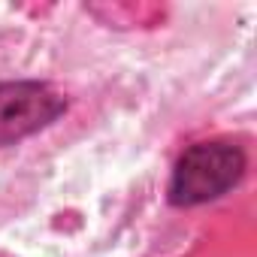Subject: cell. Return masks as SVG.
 <instances>
[{"mask_svg": "<svg viewBox=\"0 0 257 257\" xmlns=\"http://www.w3.org/2000/svg\"><path fill=\"white\" fill-rule=\"evenodd\" d=\"M67 112V97L40 79L0 82V149L16 146Z\"/></svg>", "mask_w": 257, "mask_h": 257, "instance_id": "cell-2", "label": "cell"}, {"mask_svg": "<svg viewBox=\"0 0 257 257\" xmlns=\"http://www.w3.org/2000/svg\"><path fill=\"white\" fill-rule=\"evenodd\" d=\"M248 170V155L233 140H206L185 149L170 173L167 200L176 209H194L230 194Z\"/></svg>", "mask_w": 257, "mask_h": 257, "instance_id": "cell-1", "label": "cell"}]
</instances>
